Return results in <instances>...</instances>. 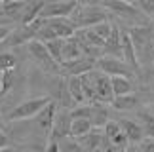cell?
<instances>
[{
    "label": "cell",
    "mask_w": 154,
    "mask_h": 152,
    "mask_svg": "<svg viewBox=\"0 0 154 152\" xmlns=\"http://www.w3.org/2000/svg\"><path fill=\"white\" fill-rule=\"evenodd\" d=\"M53 99L50 95H40V97H32V99H27V101L19 103L17 107H14L8 114V120L10 122H17V120H29V118H34V116L40 114L46 105H50Z\"/></svg>",
    "instance_id": "cell-1"
},
{
    "label": "cell",
    "mask_w": 154,
    "mask_h": 152,
    "mask_svg": "<svg viewBox=\"0 0 154 152\" xmlns=\"http://www.w3.org/2000/svg\"><path fill=\"white\" fill-rule=\"evenodd\" d=\"M95 68H97V71H101L103 74L110 76V78H114V76H124V78H129V76L135 74V71L122 59V57H112V55L97 57Z\"/></svg>",
    "instance_id": "cell-2"
},
{
    "label": "cell",
    "mask_w": 154,
    "mask_h": 152,
    "mask_svg": "<svg viewBox=\"0 0 154 152\" xmlns=\"http://www.w3.org/2000/svg\"><path fill=\"white\" fill-rule=\"evenodd\" d=\"M70 21L74 23V27H84V29H91L99 25V23L106 21V11L103 8H97V6H86V8H76V11L69 17Z\"/></svg>",
    "instance_id": "cell-3"
},
{
    "label": "cell",
    "mask_w": 154,
    "mask_h": 152,
    "mask_svg": "<svg viewBox=\"0 0 154 152\" xmlns=\"http://www.w3.org/2000/svg\"><path fill=\"white\" fill-rule=\"evenodd\" d=\"M27 48H29V53L32 55V59L38 63V67L42 68V71L46 72H61V65L59 63H55V59L50 55V51L48 48H46V44L44 42H40V40H31V42L27 44Z\"/></svg>",
    "instance_id": "cell-4"
},
{
    "label": "cell",
    "mask_w": 154,
    "mask_h": 152,
    "mask_svg": "<svg viewBox=\"0 0 154 152\" xmlns=\"http://www.w3.org/2000/svg\"><path fill=\"white\" fill-rule=\"evenodd\" d=\"M76 8H78V0H59V2L46 4L40 17H44V19H59V17H65V19H69L76 11Z\"/></svg>",
    "instance_id": "cell-5"
},
{
    "label": "cell",
    "mask_w": 154,
    "mask_h": 152,
    "mask_svg": "<svg viewBox=\"0 0 154 152\" xmlns=\"http://www.w3.org/2000/svg\"><path fill=\"white\" fill-rule=\"evenodd\" d=\"M93 76V86H95V103H112L114 91H112V80L110 76L103 74L101 71H91Z\"/></svg>",
    "instance_id": "cell-6"
},
{
    "label": "cell",
    "mask_w": 154,
    "mask_h": 152,
    "mask_svg": "<svg viewBox=\"0 0 154 152\" xmlns=\"http://www.w3.org/2000/svg\"><path fill=\"white\" fill-rule=\"evenodd\" d=\"M103 6L106 10H110L114 15L122 17L126 21H135V19H141L145 14L137 10L135 4H129V2H124V0H103Z\"/></svg>",
    "instance_id": "cell-7"
},
{
    "label": "cell",
    "mask_w": 154,
    "mask_h": 152,
    "mask_svg": "<svg viewBox=\"0 0 154 152\" xmlns=\"http://www.w3.org/2000/svg\"><path fill=\"white\" fill-rule=\"evenodd\" d=\"M129 38L135 46V51H137V57L141 59L145 53H146V48L150 46V40H152V29L149 25H135L129 29Z\"/></svg>",
    "instance_id": "cell-8"
},
{
    "label": "cell",
    "mask_w": 154,
    "mask_h": 152,
    "mask_svg": "<svg viewBox=\"0 0 154 152\" xmlns=\"http://www.w3.org/2000/svg\"><path fill=\"white\" fill-rule=\"evenodd\" d=\"M82 57H86V50H84V46H82V40L76 36V34L72 38L65 40V44H63V63L61 65L78 61Z\"/></svg>",
    "instance_id": "cell-9"
},
{
    "label": "cell",
    "mask_w": 154,
    "mask_h": 152,
    "mask_svg": "<svg viewBox=\"0 0 154 152\" xmlns=\"http://www.w3.org/2000/svg\"><path fill=\"white\" fill-rule=\"evenodd\" d=\"M95 63L97 59H93V57H82V59L78 61H72V63H65V65H61V71H65L70 78L72 76H84L88 72L95 71Z\"/></svg>",
    "instance_id": "cell-10"
},
{
    "label": "cell",
    "mask_w": 154,
    "mask_h": 152,
    "mask_svg": "<svg viewBox=\"0 0 154 152\" xmlns=\"http://www.w3.org/2000/svg\"><path fill=\"white\" fill-rule=\"evenodd\" d=\"M70 126H72V118H70V110H61L57 112L55 116V122H53V129H51V135L53 139L57 141H63L70 135Z\"/></svg>",
    "instance_id": "cell-11"
},
{
    "label": "cell",
    "mask_w": 154,
    "mask_h": 152,
    "mask_svg": "<svg viewBox=\"0 0 154 152\" xmlns=\"http://www.w3.org/2000/svg\"><path fill=\"white\" fill-rule=\"evenodd\" d=\"M122 57L135 72H139V67H141L139 65V57H137V51H135V46L131 42V38H129L128 31L122 32Z\"/></svg>",
    "instance_id": "cell-12"
},
{
    "label": "cell",
    "mask_w": 154,
    "mask_h": 152,
    "mask_svg": "<svg viewBox=\"0 0 154 152\" xmlns=\"http://www.w3.org/2000/svg\"><path fill=\"white\" fill-rule=\"evenodd\" d=\"M105 55H112V57H122V31L116 25H112V32L105 42ZM124 59V57H122Z\"/></svg>",
    "instance_id": "cell-13"
},
{
    "label": "cell",
    "mask_w": 154,
    "mask_h": 152,
    "mask_svg": "<svg viewBox=\"0 0 154 152\" xmlns=\"http://www.w3.org/2000/svg\"><path fill=\"white\" fill-rule=\"evenodd\" d=\"M120 126H122L124 133L128 135V139H129V143H131V144H141V143H143V139H145V129H143V126H141L139 122H133V120H120Z\"/></svg>",
    "instance_id": "cell-14"
},
{
    "label": "cell",
    "mask_w": 154,
    "mask_h": 152,
    "mask_svg": "<svg viewBox=\"0 0 154 152\" xmlns=\"http://www.w3.org/2000/svg\"><path fill=\"white\" fill-rule=\"evenodd\" d=\"M57 103L55 101H51L50 105H46V107L40 110V114L36 116V120H38V126L42 127L44 131H50L53 129V122H55V116H57Z\"/></svg>",
    "instance_id": "cell-15"
},
{
    "label": "cell",
    "mask_w": 154,
    "mask_h": 152,
    "mask_svg": "<svg viewBox=\"0 0 154 152\" xmlns=\"http://www.w3.org/2000/svg\"><path fill=\"white\" fill-rule=\"evenodd\" d=\"M91 126H93V129H105V126L110 122L109 118V108L105 107L103 103H93L91 105Z\"/></svg>",
    "instance_id": "cell-16"
},
{
    "label": "cell",
    "mask_w": 154,
    "mask_h": 152,
    "mask_svg": "<svg viewBox=\"0 0 154 152\" xmlns=\"http://www.w3.org/2000/svg\"><path fill=\"white\" fill-rule=\"evenodd\" d=\"M44 6H46L44 0H27L25 2V11H23V17H21L23 25H31L32 21H36L40 17V14H42Z\"/></svg>",
    "instance_id": "cell-17"
},
{
    "label": "cell",
    "mask_w": 154,
    "mask_h": 152,
    "mask_svg": "<svg viewBox=\"0 0 154 152\" xmlns=\"http://www.w3.org/2000/svg\"><path fill=\"white\" fill-rule=\"evenodd\" d=\"M105 143V131L101 129H91L86 137H82V147L86 152H99V148Z\"/></svg>",
    "instance_id": "cell-18"
},
{
    "label": "cell",
    "mask_w": 154,
    "mask_h": 152,
    "mask_svg": "<svg viewBox=\"0 0 154 152\" xmlns=\"http://www.w3.org/2000/svg\"><path fill=\"white\" fill-rule=\"evenodd\" d=\"M25 2H27V0H4L2 14H0V15L10 17V19L23 17V11H25Z\"/></svg>",
    "instance_id": "cell-19"
},
{
    "label": "cell",
    "mask_w": 154,
    "mask_h": 152,
    "mask_svg": "<svg viewBox=\"0 0 154 152\" xmlns=\"http://www.w3.org/2000/svg\"><path fill=\"white\" fill-rule=\"evenodd\" d=\"M67 87H69V95H70V99H72L76 105H82V103L86 101L84 87H82V78H80V76H72V78H69Z\"/></svg>",
    "instance_id": "cell-20"
},
{
    "label": "cell",
    "mask_w": 154,
    "mask_h": 152,
    "mask_svg": "<svg viewBox=\"0 0 154 152\" xmlns=\"http://www.w3.org/2000/svg\"><path fill=\"white\" fill-rule=\"evenodd\" d=\"M112 80V91H114V97H120V95H129L133 93V84L129 78H124V76H114Z\"/></svg>",
    "instance_id": "cell-21"
},
{
    "label": "cell",
    "mask_w": 154,
    "mask_h": 152,
    "mask_svg": "<svg viewBox=\"0 0 154 152\" xmlns=\"http://www.w3.org/2000/svg\"><path fill=\"white\" fill-rule=\"evenodd\" d=\"M112 107L114 110H131L139 105V99L137 95H133V93H129V95H120V97H114L112 99Z\"/></svg>",
    "instance_id": "cell-22"
},
{
    "label": "cell",
    "mask_w": 154,
    "mask_h": 152,
    "mask_svg": "<svg viewBox=\"0 0 154 152\" xmlns=\"http://www.w3.org/2000/svg\"><path fill=\"white\" fill-rule=\"evenodd\" d=\"M91 129H93V126H91L90 120H72V126H70V137L82 139V137H86Z\"/></svg>",
    "instance_id": "cell-23"
},
{
    "label": "cell",
    "mask_w": 154,
    "mask_h": 152,
    "mask_svg": "<svg viewBox=\"0 0 154 152\" xmlns=\"http://www.w3.org/2000/svg\"><path fill=\"white\" fill-rule=\"evenodd\" d=\"M44 44H46V48H48L50 55L55 59V63L61 65L63 63V44H65V40L63 38H55V40H50V42H44Z\"/></svg>",
    "instance_id": "cell-24"
},
{
    "label": "cell",
    "mask_w": 154,
    "mask_h": 152,
    "mask_svg": "<svg viewBox=\"0 0 154 152\" xmlns=\"http://www.w3.org/2000/svg\"><path fill=\"white\" fill-rule=\"evenodd\" d=\"M139 120H141V126L145 129V135L146 137H154V114L152 112H139Z\"/></svg>",
    "instance_id": "cell-25"
},
{
    "label": "cell",
    "mask_w": 154,
    "mask_h": 152,
    "mask_svg": "<svg viewBox=\"0 0 154 152\" xmlns=\"http://www.w3.org/2000/svg\"><path fill=\"white\" fill-rule=\"evenodd\" d=\"M70 118L72 120H90L91 118V105H76L70 110Z\"/></svg>",
    "instance_id": "cell-26"
},
{
    "label": "cell",
    "mask_w": 154,
    "mask_h": 152,
    "mask_svg": "<svg viewBox=\"0 0 154 152\" xmlns=\"http://www.w3.org/2000/svg\"><path fill=\"white\" fill-rule=\"evenodd\" d=\"M15 65H17V57L14 53H10V51H2L0 53V72L14 71Z\"/></svg>",
    "instance_id": "cell-27"
},
{
    "label": "cell",
    "mask_w": 154,
    "mask_h": 152,
    "mask_svg": "<svg viewBox=\"0 0 154 152\" xmlns=\"http://www.w3.org/2000/svg\"><path fill=\"white\" fill-rule=\"evenodd\" d=\"M91 31L95 32L99 38H103L105 42H106V38H109L110 32H112V23H109V19H106V21H103V23H99V25L91 27Z\"/></svg>",
    "instance_id": "cell-28"
},
{
    "label": "cell",
    "mask_w": 154,
    "mask_h": 152,
    "mask_svg": "<svg viewBox=\"0 0 154 152\" xmlns=\"http://www.w3.org/2000/svg\"><path fill=\"white\" fill-rule=\"evenodd\" d=\"M61 152H86L82 143L74 141V139H63L61 141Z\"/></svg>",
    "instance_id": "cell-29"
},
{
    "label": "cell",
    "mask_w": 154,
    "mask_h": 152,
    "mask_svg": "<svg viewBox=\"0 0 154 152\" xmlns=\"http://www.w3.org/2000/svg\"><path fill=\"white\" fill-rule=\"evenodd\" d=\"M105 137L106 139H109V141H112V139H114L116 135H118V133H120L122 131V126H120V120H110L109 122V124H106L105 126Z\"/></svg>",
    "instance_id": "cell-30"
},
{
    "label": "cell",
    "mask_w": 154,
    "mask_h": 152,
    "mask_svg": "<svg viewBox=\"0 0 154 152\" xmlns=\"http://www.w3.org/2000/svg\"><path fill=\"white\" fill-rule=\"evenodd\" d=\"M11 86H14V71H4L2 72V90H0V97L6 95Z\"/></svg>",
    "instance_id": "cell-31"
},
{
    "label": "cell",
    "mask_w": 154,
    "mask_h": 152,
    "mask_svg": "<svg viewBox=\"0 0 154 152\" xmlns=\"http://www.w3.org/2000/svg\"><path fill=\"white\" fill-rule=\"evenodd\" d=\"M135 6H137L139 11H143V14H146V15L154 14V0H137Z\"/></svg>",
    "instance_id": "cell-32"
},
{
    "label": "cell",
    "mask_w": 154,
    "mask_h": 152,
    "mask_svg": "<svg viewBox=\"0 0 154 152\" xmlns=\"http://www.w3.org/2000/svg\"><path fill=\"white\" fill-rule=\"evenodd\" d=\"M44 152H61V143L57 141V139L50 137L48 139V144H46V150Z\"/></svg>",
    "instance_id": "cell-33"
},
{
    "label": "cell",
    "mask_w": 154,
    "mask_h": 152,
    "mask_svg": "<svg viewBox=\"0 0 154 152\" xmlns=\"http://www.w3.org/2000/svg\"><path fill=\"white\" fill-rule=\"evenodd\" d=\"M99 152H126V150L118 148V147H114V144H110V141L105 137V143H103V147L99 148Z\"/></svg>",
    "instance_id": "cell-34"
},
{
    "label": "cell",
    "mask_w": 154,
    "mask_h": 152,
    "mask_svg": "<svg viewBox=\"0 0 154 152\" xmlns=\"http://www.w3.org/2000/svg\"><path fill=\"white\" fill-rule=\"evenodd\" d=\"M139 147H141L143 152H154V139H145Z\"/></svg>",
    "instance_id": "cell-35"
},
{
    "label": "cell",
    "mask_w": 154,
    "mask_h": 152,
    "mask_svg": "<svg viewBox=\"0 0 154 152\" xmlns=\"http://www.w3.org/2000/svg\"><path fill=\"white\" fill-rule=\"evenodd\" d=\"M10 34H11V29L4 27V25H0V44H2L4 40H8V38H10Z\"/></svg>",
    "instance_id": "cell-36"
},
{
    "label": "cell",
    "mask_w": 154,
    "mask_h": 152,
    "mask_svg": "<svg viewBox=\"0 0 154 152\" xmlns=\"http://www.w3.org/2000/svg\"><path fill=\"white\" fill-rule=\"evenodd\" d=\"M4 147H8V137H6V133L0 129V148H4Z\"/></svg>",
    "instance_id": "cell-37"
},
{
    "label": "cell",
    "mask_w": 154,
    "mask_h": 152,
    "mask_svg": "<svg viewBox=\"0 0 154 152\" xmlns=\"http://www.w3.org/2000/svg\"><path fill=\"white\" fill-rule=\"evenodd\" d=\"M126 152H143V150H141V147H135V144H129V147L126 148Z\"/></svg>",
    "instance_id": "cell-38"
},
{
    "label": "cell",
    "mask_w": 154,
    "mask_h": 152,
    "mask_svg": "<svg viewBox=\"0 0 154 152\" xmlns=\"http://www.w3.org/2000/svg\"><path fill=\"white\" fill-rule=\"evenodd\" d=\"M0 152H17L14 147H4V148H0Z\"/></svg>",
    "instance_id": "cell-39"
},
{
    "label": "cell",
    "mask_w": 154,
    "mask_h": 152,
    "mask_svg": "<svg viewBox=\"0 0 154 152\" xmlns=\"http://www.w3.org/2000/svg\"><path fill=\"white\" fill-rule=\"evenodd\" d=\"M0 90H2V72H0Z\"/></svg>",
    "instance_id": "cell-40"
},
{
    "label": "cell",
    "mask_w": 154,
    "mask_h": 152,
    "mask_svg": "<svg viewBox=\"0 0 154 152\" xmlns=\"http://www.w3.org/2000/svg\"><path fill=\"white\" fill-rule=\"evenodd\" d=\"M2 4H4V0H0V14H2Z\"/></svg>",
    "instance_id": "cell-41"
},
{
    "label": "cell",
    "mask_w": 154,
    "mask_h": 152,
    "mask_svg": "<svg viewBox=\"0 0 154 152\" xmlns=\"http://www.w3.org/2000/svg\"><path fill=\"white\" fill-rule=\"evenodd\" d=\"M0 129H2V114H0Z\"/></svg>",
    "instance_id": "cell-42"
},
{
    "label": "cell",
    "mask_w": 154,
    "mask_h": 152,
    "mask_svg": "<svg viewBox=\"0 0 154 152\" xmlns=\"http://www.w3.org/2000/svg\"><path fill=\"white\" fill-rule=\"evenodd\" d=\"M124 2H129V4H131V2H137V0H124Z\"/></svg>",
    "instance_id": "cell-43"
}]
</instances>
